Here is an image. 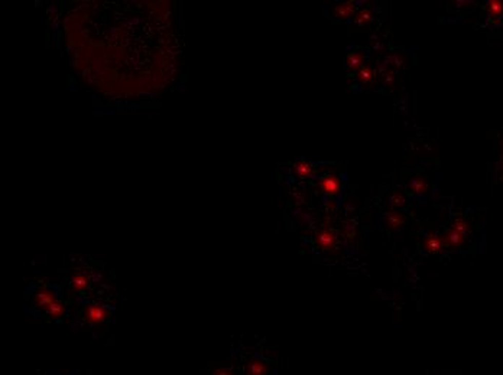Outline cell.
Instances as JSON below:
<instances>
[{
	"mask_svg": "<svg viewBox=\"0 0 503 375\" xmlns=\"http://www.w3.org/2000/svg\"><path fill=\"white\" fill-rule=\"evenodd\" d=\"M110 309L102 303H88L81 312V319L88 326H100L110 318Z\"/></svg>",
	"mask_w": 503,
	"mask_h": 375,
	"instance_id": "obj_1",
	"label": "cell"
},
{
	"mask_svg": "<svg viewBox=\"0 0 503 375\" xmlns=\"http://www.w3.org/2000/svg\"><path fill=\"white\" fill-rule=\"evenodd\" d=\"M270 374V365L265 358L259 355L256 357H247L243 361V369L242 375H269Z\"/></svg>",
	"mask_w": 503,
	"mask_h": 375,
	"instance_id": "obj_2",
	"label": "cell"
},
{
	"mask_svg": "<svg viewBox=\"0 0 503 375\" xmlns=\"http://www.w3.org/2000/svg\"><path fill=\"white\" fill-rule=\"evenodd\" d=\"M56 300H60L56 296L55 290L51 287H41L35 291V295L32 297V303L36 309L47 312L48 307L51 305H54Z\"/></svg>",
	"mask_w": 503,
	"mask_h": 375,
	"instance_id": "obj_3",
	"label": "cell"
},
{
	"mask_svg": "<svg viewBox=\"0 0 503 375\" xmlns=\"http://www.w3.org/2000/svg\"><path fill=\"white\" fill-rule=\"evenodd\" d=\"M315 245L324 251H333L337 245V235L331 228L324 227L315 233Z\"/></svg>",
	"mask_w": 503,
	"mask_h": 375,
	"instance_id": "obj_4",
	"label": "cell"
},
{
	"mask_svg": "<svg viewBox=\"0 0 503 375\" xmlns=\"http://www.w3.org/2000/svg\"><path fill=\"white\" fill-rule=\"evenodd\" d=\"M318 185H320V189L325 195L336 196L341 191V182L336 175H325L324 178L320 179Z\"/></svg>",
	"mask_w": 503,
	"mask_h": 375,
	"instance_id": "obj_5",
	"label": "cell"
},
{
	"mask_svg": "<svg viewBox=\"0 0 503 375\" xmlns=\"http://www.w3.org/2000/svg\"><path fill=\"white\" fill-rule=\"evenodd\" d=\"M442 247H444V242H442V237H440V235L430 233L424 238V248L428 254L440 253Z\"/></svg>",
	"mask_w": 503,
	"mask_h": 375,
	"instance_id": "obj_6",
	"label": "cell"
},
{
	"mask_svg": "<svg viewBox=\"0 0 503 375\" xmlns=\"http://www.w3.org/2000/svg\"><path fill=\"white\" fill-rule=\"evenodd\" d=\"M90 284H91V277H90V274L79 272V273H75L72 277H71V286H72V289L77 290L79 293L86 291V290L90 287Z\"/></svg>",
	"mask_w": 503,
	"mask_h": 375,
	"instance_id": "obj_7",
	"label": "cell"
},
{
	"mask_svg": "<svg viewBox=\"0 0 503 375\" xmlns=\"http://www.w3.org/2000/svg\"><path fill=\"white\" fill-rule=\"evenodd\" d=\"M364 64V54L362 51H354L347 55L346 68L352 72H357Z\"/></svg>",
	"mask_w": 503,
	"mask_h": 375,
	"instance_id": "obj_8",
	"label": "cell"
},
{
	"mask_svg": "<svg viewBox=\"0 0 503 375\" xmlns=\"http://www.w3.org/2000/svg\"><path fill=\"white\" fill-rule=\"evenodd\" d=\"M385 224L389 230H398L405 224V217L396 210H391L385 214Z\"/></svg>",
	"mask_w": 503,
	"mask_h": 375,
	"instance_id": "obj_9",
	"label": "cell"
},
{
	"mask_svg": "<svg viewBox=\"0 0 503 375\" xmlns=\"http://www.w3.org/2000/svg\"><path fill=\"white\" fill-rule=\"evenodd\" d=\"M292 172L297 178L305 179V178H309L314 173V166L305 162V160H299V162H295L292 164Z\"/></svg>",
	"mask_w": 503,
	"mask_h": 375,
	"instance_id": "obj_10",
	"label": "cell"
},
{
	"mask_svg": "<svg viewBox=\"0 0 503 375\" xmlns=\"http://www.w3.org/2000/svg\"><path fill=\"white\" fill-rule=\"evenodd\" d=\"M356 12V3L354 2H344V3H340L337 5L333 13L337 19H347L350 16H353V13Z\"/></svg>",
	"mask_w": 503,
	"mask_h": 375,
	"instance_id": "obj_11",
	"label": "cell"
},
{
	"mask_svg": "<svg viewBox=\"0 0 503 375\" xmlns=\"http://www.w3.org/2000/svg\"><path fill=\"white\" fill-rule=\"evenodd\" d=\"M464 241V234L458 233L457 230L451 228L450 231H447L446 234L442 235V242L444 245H448V247H458L461 245Z\"/></svg>",
	"mask_w": 503,
	"mask_h": 375,
	"instance_id": "obj_12",
	"label": "cell"
},
{
	"mask_svg": "<svg viewBox=\"0 0 503 375\" xmlns=\"http://www.w3.org/2000/svg\"><path fill=\"white\" fill-rule=\"evenodd\" d=\"M408 187H409V191H411V192H414V194H419V195H421V194H425V192H428V189H430V185L427 183L425 178H422V176L417 175V176H414L412 179L409 180Z\"/></svg>",
	"mask_w": 503,
	"mask_h": 375,
	"instance_id": "obj_13",
	"label": "cell"
},
{
	"mask_svg": "<svg viewBox=\"0 0 503 375\" xmlns=\"http://www.w3.org/2000/svg\"><path fill=\"white\" fill-rule=\"evenodd\" d=\"M45 313H47V316L51 321H58V319L64 318V315L67 313V306L64 305L61 300H56L54 305L48 307V310Z\"/></svg>",
	"mask_w": 503,
	"mask_h": 375,
	"instance_id": "obj_14",
	"label": "cell"
},
{
	"mask_svg": "<svg viewBox=\"0 0 503 375\" xmlns=\"http://www.w3.org/2000/svg\"><path fill=\"white\" fill-rule=\"evenodd\" d=\"M356 75H357V81H359L360 84L367 86V84H370V82L373 81V78H375V71H373V68H372L370 65H363L362 68L356 72Z\"/></svg>",
	"mask_w": 503,
	"mask_h": 375,
	"instance_id": "obj_15",
	"label": "cell"
},
{
	"mask_svg": "<svg viewBox=\"0 0 503 375\" xmlns=\"http://www.w3.org/2000/svg\"><path fill=\"white\" fill-rule=\"evenodd\" d=\"M488 13L492 17H499L503 15V2L500 0H490L488 3Z\"/></svg>",
	"mask_w": 503,
	"mask_h": 375,
	"instance_id": "obj_16",
	"label": "cell"
},
{
	"mask_svg": "<svg viewBox=\"0 0 503 375\" xmlns=\"http://www.w3.org/2000/svg\"><path fill=\"white\" fill-rule=\"evenodd\" d=\"M370 20H372V12L367 8L360 9L354 16V24L357 25H367Z\"/></svg>",
	"mask_w": 503,
	"mask_h": 375,
	"instance_id": "obj_17",
	"label": "cell"
},
{
	"mask_svg": "<svg viewBox=\"0 0 503 375\" xmlns=\"http://www.w3.org/2000/svg\"><path fill=\"white\" fill-rule=\"evenodd\" d=\"M453 228L464 235L469 233V224H467V221H464L463 218H457L456 221H454V224H453Z\"/></svg>",
	"mask_w": 503,
	"mask_h": 375,
	"instance_id": "obj_18",
	"label": "cell"
},
{
	"mask_svg": "<svg viewBox=\"0 0 503 375\" xmlns=\"http://www.w3.org/2000/svg\"><path fill=\"white\" fill-rule=\"evenodd\" d=\"M210 375H236L235 369L233 368L227 367V365H221V367H217L212 369Z\"/></svg>",
	"mask_w": 503,
	"mask_h": 375,
	"instance_id": "obj_19",
	"label": "cell"
},
{
	"mask_svg": "<svg viewBox=\"0 0 503 375\" xmlns=\"http://www.w3.org/2000/svg\"><path fill=\"white\" fill-rule=\"evenodd\" d=\"M391 203H392V206H395V208H399V206H402L405 203V196L402 195L401 192L395 191L392 195H391Z\"/></svg>",
	"mask_w": 503,
	"mask_h": 375,
	"instance_id": "obj_20",
	"label": "cell"
},
{
	"mask_svg": "<svg viewBox=\"0 0 503 375\" xmlns=\"http://www.w3.org/2000/svg\"><path fill=\"white\" fill-rule=\"evenodd\" d=\"M45 375H84V374H81V372H79V371H71V372H67V374H61V372H56V371L49 369V371L45 372Z\"/></svg>",
	"mask_w": 503,
	"mask_h": 375,
	"instance_id": "obj_21",
	"label": "cell"
}]
</instances>
